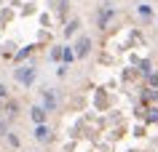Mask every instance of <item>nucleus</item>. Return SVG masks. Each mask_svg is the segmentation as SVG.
Listing matches in <instances>:
<instances>
[{
	"label": "nucleus",
	"instance_id": "nucleus-1",
	"mask_svg": "<svg viewBox=\"0 0 158 152\" xmlns=\"http://www.w3.org/2000/svg\"><path fill=\"white\" fill-rule=\"evenodd\" d=\"M89 51H91V40L89 37H81V40L75 43V56H86Z\"/></svg>",
	"mask_w": 158,
	"mask_h": 152
},
{
	"label": "nucleus",
	"instance_id": "nucleus-2",
	"mask_svg": "<svg viewBox=\"0 0 158 152\" xmlns=\"http://www.w3.org/2000/svg\"><path fill=\"white\" fill-rule=\"evenodd\" d=\"M32 75H35L32 67H27V69H22V72H16V77L22 80V83H32Z\"/></svg>",
	"mask_w": 158,
	"mask_h": 152
},
{
	"label": "nucleus",
	"instance_id": "nucleus-3",
	"mask_svg": "<svg viewBox=\"0 0 158 152\" xmlns=\"http://www.w3.org/2000/svg\"><path fill=\"white\" fill-rule=\"evenodd\" d=\"M35 139H40V142L48 139V128L43 126V123H38V128H35Z\"/></svg>",
	"mask_w": 158,
	"mask_h": 152
},
{
	"label": "nucleus",
	"instance_id": "nucleus-4",
	"mask_svg": "<svg viewBox=\"0 0 158 152\" xmlns=\"http://www.w3.org/2000/svg\"><path fill=\"white\" fill-rule=\"evenodd\" d=\"M32 120L35 123H43V120H46V110H43V107H35L32 110Z\"/></svg>",
	"mask_w": 158,
	"mask_h": 152
},
{
	"label": "nucleus",
	"instance_id": "nucleus-5",
	"mask_svg": "<svg viewBox=\"0 0 158 152\" xmlns=\"http://www.w3.org/2000/svg\"><path fill=\"white\" fill-rule=\"evenodd\" d=\"M110 16H113V11H99V27H105L110 21Z\"/></svg>",
	"mask_w": 158,
	"mask_h": 152
},
{
	"label": "nucleus",
	"instance_id": "nucleus-6",
	"mask_svg": "<svg viewBox=\"0 0 158 152\" xmlns=\"http://www.w3.org/2000/svg\"><path fill=\"white\" fill-rule=\"evenodd\" d=\"M62 59H64V61H73V59H75V51H70V48H62Z\"/></svg>",
	"mask_w": 158,
	"mask_h": 152
},
{
	"label": "nucleus",
	"instance_id": "nucleus-7",
	"mask_svg": "<svg viewBox=\"0 0 158 152\" xmlns=\"http://www.w3.org/2000/svg\"><path fill=\"white\" fill-rule=\"evenodd\" d=\"M46 107H48V110H54V96H51V93H46Z\"/></svg>",
	"mask_w": 158,
	"mask_h": 152
},
{
	"label": "nucleus",
	"instance_id": "nucleus-8",
	"mask_svg": "<svg viewBox=\"0 0 158 152\" xmlns=\"http://www.w3.org/2000/svg\"><path fill=\"white\" fill-rule=\"evenodd\" d=\"M139 14L142 16H150V6H139Z\"/></svg>",
	"mask_w": 158,
	"mask_h": 152
},
{
	"label": "nucleus",
	"instance_id": "nucleus-9",
	"mask_svg": "<svg viewBox=\"0 0 158 152\" xmlns=\"http://www.w3.org/2000/svg\"><path fill=\"white\" fill-rule=\"evenodd\" d=\"M150 85H156V88H158V75H150Z\"/></svg>",
	"mask_w": 158,
	"mask_h": 152
}]
</instances>
